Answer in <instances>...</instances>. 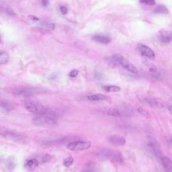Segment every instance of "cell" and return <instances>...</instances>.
Returning a JSON list of instances; mask_svg holds the SVG:
<instances>
[{
    "label": "cell",
    "instance_id": "18",
    "mask_svg": "<svg viewBox=\"0 0 172 172\" xmlns=\"http://www.w3.org/2000/svg\"><path fill=\"white\" fill-rule=\"evenodd\" d=\"M154 12L159 14H167L169 13L168 8L163 5H160L155 9Z\"/></svg>",
    "mask_w": 172,
    "mask_h": 172
},
{
    "label": "cell",
    "instance_id": "32",
    "mask_svg": "<svg viewBox=\"0 0 172 172\" xmlns=\"http://www.w3.org/2000/svg\"><path fill=\"white\" fill-rule=\"evenodd\" d=\"M41 2L44 7H47L49 4V0H41Z\"/></svg>",
    "mask_w": 172,
    "mask_h": 172
},
{
    "label": "cell",
    "instance_id": "26",
    "mask_svg": "<svg viewBox=\"0 0 172 172\" xmlns=\"http://www.w3.org/2000/svg\"><path fill=\"white\" fill-rule=\"evenodd\" d=\"M139 2L149 6H153L155 4V0H140Z\"/></svg>",
    "mask_w": 172,
    "mask_h": 172
},
{
    "label": "cell",
    "instance_id": "22",
    "mask_svg": "<svg viewBox=\"0 0 172 172\" xmlns=\"http://www.w3.org/2000/svg\"><path fill=\"white\" fill-rule=\"evenodd\" d=\"M107 114L111 116L115 117H119L121 115L120 112L115 109H109L107 111Z\"/></svg>",
    "mask_w": 172,
    "mask_h": 172
},
{
    "label": "cell",
    "instance_id": "11",
    "mask_svg": "<svg viewBox=\"0 0 172 172\" xmlns=\"http://www.w3.org/2000/svg\"><path fill=\"white\" fill-rule=\"evenodd\" d=\"M109 159H111L112 161L115 162L122 163L123 161V157L119 151L112 150Z\"/></svg>",
    "mask_w": 172,
    "mask_h": 172
},
{
    "label": "cell",
    "instance_id": "31",
    "mask_svg": "<svg viewBox=\"0 0 172 172\" xmlns=\"http://www.w3.org/2000/svg\"><path fill=\"white\" fill-rule=\"evenodd\" d=\"M6 11L7 13L8 14V15H9L13 16L15 15L14 12L10 8H7Z\"/></svg>",
    "mask_w": 172,
    "mask_h": 172
},
{
    "label": "cell",
    "instance_id": "14",
    "mask_svg": "<svg viewBox=\"0 0 172 172\" xmlns=\"http://www.w3.org/2000/svg\"><path fill=\"white\" fill-rule=\"evenodd\" d=\"M39 162L35 159H29L26 161L25 164V168L29 171H33L39 166Z\"/></svg>",
    "mask_w": 172,
    "mask_h": 172
},
{
    "label": "cell",
    "instance_id": "9",
    "mask_svg": "<svg viewBox=\"0 0 172 172\" xmlns=\"http://www.w3.org/2000/svg\"><path fill=\"white\" fill-rule=\"evenodd\" d=\"M109 140L111 144L116 146H123L126 144L125 138L121 135H111Z\"/></svg>",
    "mask_w": 172,
    "mask_h": 172
},
{
    "label": "cell",
    "instance_id": "17",
    "mask_svg": "<svg viewBox=\"0 0 172 172\" xmlns=\"http://www.w3.org/2000/svg\"><path fill=\"white\" fill-rule=\"evenodd\" d=\"M1 107L4 111L7 112L12 111L14 109V107L11 103L6 100H1Z\"/></svg>",
    "mask_w": 172,
    "mask_h": 172
},
{
    "label": "cell",
    "instance_id": "24",
    "mask_svg": "<svg viewBox=\"0 0 172 172\" xmlns=\"http://www.w3.org/2000/svg\"><path fill=\"white\" fill-rule=\"evenodd\" d=\"M41 26L44 28L48 30H53L54 28V25L53 23L50 22H42Z\"/></svg>",
    "mask_w": 172,
    "mask_h": 172
},
{
    "label": "cell",
    "instance_id": "25",
    "mask_svg": "<svg viewBox=\"0 0 172 172\" xmlns=\"http://www.w3.org/2000/svg\"><path fill=\"white\" fill-rule=\"evenodd\" d=\"M73 162H74V159L73 158V157H71V156L68 157L66 158L64 160V165L66 167H69L72 165Z\"/></svg>",
    "mask_w": 172,
    "mask_h": 172
},
{
    "label": "cell",
    "instance_id": "13",
    "mask_svg": "<svg viewBox=\"0 0 172 172\" xmlns=\"http://www.w3.org/2000/svg\"><path fill=\"white\" fill-rule=\"evenodd\" d=\"M92 39L94 42L104 44H107L111 42V39L110 37L105 35H100V34L94 35L92 37Z\"/></svg>",
    "mask_w": 172,
    "mask_h": 172
},
{
    "label": "cell",
    "instance_id": "7",
    "mask_svg": "<svg viewBox=\"0 0 172 172\" xmlns=\"http://www.w3.org/2000/svg\"><path fill=\"white\" fill-rule=\"evenodd\" d=\"M92 146V144L90 142L84 141H77L68 144L67 148L71 151L78 152L86 150Z\"/></svg>",
    "mask_w": 172,
    "mask_h": 172
},
{
    "label": "cell",
    "instance_id": "1",
    "mask_svg": "<svg viewBox=\"0 0 172 172\" xmlns=\"http://www.w3.org/2000/svg\"><path fill=\"white\" fill-rule=\"evenodd\" d=\"M33 123L37 126H54L58 123L55 114L37 115L33 118Z\"/></svg>",
    "mask_w": 172,
    "mask_h": 172
},
{
    "label": "cell",
    "instance_id": "33",
    "mask_svg": "<svg viewBox=\"0 0 172 172\" xmlns=\"http://www.w3.org/2000/svg\"><path fill=\"white\" fill-rule=\"evenodd\" d=\"M29 18L30 19L34 20V21H38V20H39V19L37 17L35 16L29 15Z\"/></svg>",
    "mask_w": 172,
    "mask_h": 172
},
{
    "label": "cell",
    "instance_id": "16",
    "mask_svg": "<svg viewBox=\"0 0 172 172\" xmlns=\"http://www.w3.org/2000/svg\"><path fill=\"white\" fill-rule=\"evenodd\" d=\"M6 166L10 172H12L16 167L15 160L13 157H10L6 161Z\"/></svg>",
    "mask_w": 172,
    "mask_h": 172
},
{
    "label": "cell",
    "instance_id": "19",
    "mask_svg": "<svg viewBox=\"0 0 172 172\" xmlns=\"http://www.w3.org/2000/svg\"><path fill=\"white\" fill-rule=\"evenodd\" d=\"M102 88L106 91L109 92H117L120 91L121 90V88L115 85L106 86H104Z\"/></svg>",
    "mask_w": 172,
    "mask_h": 172
},
{
    "label": "cell",
    "instance_id": "6",
    "mask_svg": "<svg viewBox=\"0 0 172 172\" xmlns=\"http://www.w3.org/2000/svg\"><path fill=\"white\" fill-rule=\"evenodd\" d=\"M146 144L148 148L150 149V150L156 157L160 159L163 157L159 144L154 138L148 136L146 140Z\"/></svg>",
    "mask_w": 172,
    "mask_h": 172
},
{
    "label": "cell",
    "instance_id": "20",
    "mask_svg": "<svg viewBox=\"0 0 172 172\" xmlns=\"http://www.w3.org/2000/svg\"><path fill=\"white\" fill-rule=\"evenodd\" d=\"M9 55L6 52H1L0 54V64L5 65L9 61Z\"/></svg>",
    "mask_w": 172,
    "mask_h": 172
},
{
    "label": "cell",
    "instance_id": "23",
    "mask_svg": "<svg viewBox=\"0 0 172 172\" xmlns=\"http://www.w3.org/2000/svg\"><path fill=\"white\" fill-rule=\"evenodd\" d=\"M144 64L148 68L150 72H153V73H155L157 72V68L154 64L149 63L148 61H145L144 63Z\"/></svg>",
    "mask_w": 172,
    "mask_h": 172
},
{
    "label": "cell",
    "instance_id": "29",
    "mask_svg": "<svg viewBox=\"0 0 172 172\" xmlns=\"http://www.w3.org/2000/svg\"><path fill=\"white\" fill-rule=\"evenodd\" d=\"M78 73L79 72L78 70H72L69 73V76L72 78H75L76 76H77V75L78 74Z\"/></svg>",
    "mask_w": 172,
    "mask_h": 172
},
{
    "label": "cell",
    "instance_id": "3",
    "mask_svg": "<svg viewBox=\"0 0 172 172\" xmlns=\"http://www.w3.org/2000/svg\"><path fill=\"white\" fill-rule=\"evenodd\" d=\"M46 90L42 87H22L16 88L13 90V93L16 96L27 97L37 94L43 93Z\"/></svg>",
    "mask_w": 172,
    "mask_h": 172
},
{
    "label": "cell",
    "instance_id": "4",
    "mask_svg": "<svg viewBox=\"0 0 172 172\" xmlns=\"http://www.w3.org/2000/svg\"><path fill=\"white\" fill-rule=\"evenodd\" d=\"M1 135L5 138L19 143L24 144L29 141V138L26 135L14 131L1 129Z\"/></svg>",
    "mask_w": 172,
    "mask_h": 172
},
{
    "label": "cell",
    "instance_id": "28",
    "mask_svg": "<svg viewBox=\"0 0 172 172\" xmlns=\"http://www.w3.org/2000/svg\"><path fill=\"white\" fill-rule=\"evenodd\" d=\"M138 111L140 114H141L144 117L146 118H148L149 117V113L145 110L142 109L141 108H139L138 109Z\"/></svg>",
    "mask_w": 172,
    "mask_h": 172
},
{
    "label": "cell",
    "instance_id": "27",
    "mask_svg": "<svg viewBox=\"0 0 172 172\" xmlns=\"http://www.w3.org/2000/svg\"><path fill=\"white\" fill-rule=\"evenodd\" d=\"M52 159V156L50 154H46L42 158V161L43 163H47L50 161Z\"/></svg>",
    "mask_w": 172,
    "mask_h": 172
},
{
    "label": "cell",
    "instance_id": "12",
    "mask_svg": "<svg viewBox=\"0 0 172 172\" xmlns=\"http://www.w3.org/2000/svg\"><path fill=\"white\" fill-rule=\"evenodd\" d=\"M163 169L166 172H172V161L171 159L165 156H163L160 159Z\"/></svg>",
    "mask_w": 172,
    "mask_h": 172
},
{
    "label": "cell",
    "instance_id": "2",
    "mask_svg": "<svg viewBox=\"0 0 172 172\" xmlns=\"http://www.w3.org/2000/svg\"><path fill=\"white\" fill-rule=\"evenodd\" d=\"M25 107L27 111L37 114V115H45V114H54V113L50 109L45 107L44 105L36 102H28L25 105Z\"/></svg>",
    "mask_w": 172,
    "mask_h": 172
},
{
    "label": "cell",
    "instance_id": "15",
    "mask_svg": "<svg viewBox=\"0 0 172 172\" xmlns=\"http://www.w3.org/2000/svg\"><path fill=\"white\" fill-rule=\"evenodd\" d=\"M87 99L90 101H109L110 98L102 94H95L87 96Z\"/></svg>",
    "mask_w": 172,
    "mask_h": 172
},
{
    "label": "cell",
    "instance_id": "8",
    "mask_svg": "<svg viewBox=\"0 0 172 172\" xmlns=\"http://www.w3.org/2000/svg\"><path fill=\"white\" fill-rule=\"evenodd\" d=\"M138 50L139 53L144 57H147L149 59H154L155 53L148 46L145 44L140 43L137 46Z\"/></svg>",
    "mask_w": 172,
    "mask_h": 172
},
{
    "label": "cell",
    "instance_id": "5",
    "mask_svg": "<svg viewBox=\"0 0 172 172\" xmlns=\"http://www.w3.org/2000/svg\"><path fill=\"white\" fill-rule=\"evenodd\" d=\"M112 58L116 62L119 63L123 68H124L125 69L131 73L136 74L138 72V70L135 66L130 63L128 60H127L126 59H125L122 55L120 54H114L112 55Z\"/></svg>",
    "mask_w": 172,
    "mask_h": 172
},
{
    "label": "cell",
    "instance_id": "30",
    "mask_svg": "<svg viewBox=\"0 0 172 172\" xmlns=\"http://www.w3.org/2000/svg\"><path fill=\"white\" fill-rule=\"evenodd\" d=\"M60 10L61 11V13L63 14V15H66L68 12V8L66 6H61L60 8Z\"/></svg>",
    "mask_w": 172,
    "mask_h": 172
},
{
    "label": "cell",
    "instance_id": "34",
    "mask_svg": "<svg viewBox=\"0 0 172 172\" xmlns=\"http://www.w3.org/2000/svg\"><path fill=\"white\" fill-rule=\"evenodd\" d=\"M168 110L170 112V113L172 114V106H170L168 107Z\"/></svg>",
    "mask_w": 172,
    "mask_h": 172
},
{
    "label": "cell",
    "instance_id": "10",
    "mask_svg": "<svg viewBox=\"0 0 172 172\" xmlns=\"http://www.w3.org/2000/svg\"><path fill=\"white\" fill-rule=\"evenodd\" d=\"M144 102L150 107L155 109H161L163 107L162 103L156 100L155 98H146L144 99Z\"/></svg>",
    "mask_w": 172,
    "mask_h": 172
},
{
    "label": "cell",
    "instance_id": "21",
    "mask_svg": "<svg viewBox=\"0 0 172 172\" xmlns=\"http://www.w3.org/2000/svg\"><path fill=\"white\" fill-rule=\"evenodd\" d=\"M159 39L163 43H168L170 42L171 37L170 35H168L167 33H162L159 36Z\"/></svg>",
    "mask_w": 172,
    "mask_h": 172
}]
</instances>
